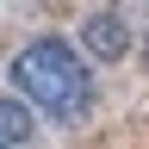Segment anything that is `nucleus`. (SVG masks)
<instances>
[{
	"instance_id": "1",
	"label": "nucleus",
	"mask_w": 149,
	"mask_h": 149,
	"mask_svg": "<svg viewBox=\"0 0 149 149\" xmlns=\"http://www.w3.org/2000/svg\"><path fill=\"white\" fill-rule=\"evenodd\" d=\"M6 74H13V87L25 93V106L50 112V118H62V124H74V118L93 112V74H87L81 56H74V44H62V37H31L6 62Z\"/></svg>"
},
{
	"instance_id": "2",
	"label": "nucleus",
	"mask_w": 149,
	"mask_h": 149,
	"mask_svg": "<svg viewBox=\"0 0 149 149\" xmlns=\"http://www.w3.org/2000/svg\"><path fill=\"white\" fill-rule=\"evenodd\" d=\"M81 44H87V56H100V62H124V56H130L124 13H93L87 25H81Z\"/></svg>"
},
{
	"instance_id": "3",
	"label": "nucleus",
	"mask_w": 149,
	"mask_h": 149,
	"mask_svg": "<svg viewBox=\"0 0 149 149\" xmlns=\"http://www.w3.org/2000/svg\"><path fill=\"white\" fill-rule=\"evenodd\" d=\"M31 143V112L25 100H0V149H25Z\"/></svg>"
},
{
	"instance_id": "4",
	"label": "nucleus",
	"mask_w": 149,
	"mask_h": 149,
	"mask_svg": "<svg viewBox=\"0 0 149 149\" xmlns=\"http://www.w3.org/2000/svg\"><path fill=\"white\" fill-rule=\"evenodd\" d=\"M143 56H149V44H143Z\"/></svg>"
}]
</instances>
